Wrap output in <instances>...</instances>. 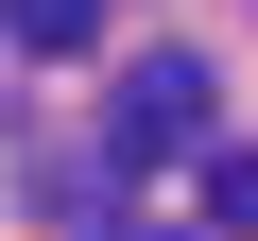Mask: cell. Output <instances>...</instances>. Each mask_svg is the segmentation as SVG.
<instances>
[{
  "label": "cell",
  "instance_id": "6da1fadb",
  "mask_svg": "<svg viewBox=\"0 0 258 241\" xmlns=\"http://www.w3.org/2000/svg\"><path fill=\"white\" fill-rule=\"evenodd\" d=\"M155 155H207V52H138L103 103V172H155Z\"/></svg>",
  "mask_w": 258,
  "mask_h": 241
},
{
  "label": "cell",
  "instance_id": "7a4b0ae2",
  "mask_svg": "<svg viewBox=\"0 0 258 241\" xmlns=\"http://www.w3.org/2000/svg\"><path fill=\"white\" fill-rule=\"evenodd\" d=\"M189 224H207V241H258V138H224V155L189 172Z\"/></svg>",
  "mask_w": 258,
  "mask_h": 241
},
{
  "label": "cell",
  "instance_id": "3957f363",
  "mask_svg": "<svg viewBox=\"0 0 258 241\" xmlns=\"http://www.w3.org/2000/svg\"><path fill=\"white\" fill-rule=\"evenodd\" d=\"M0 35H18V52H86V35H103V0H0Z\"/></svg>",
  "mask_w": 258,
  "mask_h": 241
},
{
  "label": "cell",
  "instance_id": "277c9868",
  "mask_svg": "<svg viewBox=\"0 0 258 241\" xmlns=\"http://www.w3.org/2000/svg\"><path fill=\"white\" fill-rule=\"evenodd\" d=\"M120 241H155V224H120Z\"/></svg>",
  "mask_w": 258,
  "mask_h": 241
}]
</instances>
